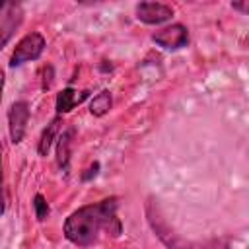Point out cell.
<instances>
[{"label": "cell", "instance_id": "obj_1", "mask_svg": "<svg viewBox=\"0 0 249 249\" xmlns=\"http://www.w3.org/2000/svg\"><path fill=\"white\" fill-rule=\"evenodd\" d=\"M117 198L111 196L74 210L64 222V237L78 247L93 245L101 230H107L113 237H119L123 224L117 218Z\"/></svg>", "mask_w": 249, "mask_h": 249}, {"label": "cell", "instance_id": "obj_2", "mask_svg": "<svg viewBox=\"0 0 249 249\" xmlns=\"http://www.w3.org/2000/svg\"><path fill=\"white\" fill-rule=\"evenodd\" d=\"M43 51H45V37L37 31H31L25 37H21L18 41V45L14 47L12 56H10V66L16 68V66H21L25 62L37 60L43 54Z\"/></svg>", "mask_w": 249, "mask_h": 249}, {"label": "cell", "instance_id": "obj_3", "mask_svg": "<svg viewBox=\"0 0 249 249\" xmlns=\"http://www.w3.org/2000/svg\"><path fill=\"white\" fill-rule=\"evenodd\" d=\"M29 103L19 99V101H14L10 105V111H8V130H10V140L12 144H19L25 136V130H27V121H29Z\"/></svg>", "mask_w": 249, "mask_h": 249}, {"label": "cell", "instance_id": "obj_4", "mask_svg": "<svg viewBox=\"0 0 249 249\" xmlns=\"http://www.w3.org/2000/svg\"><path fill=\"white\" fill-rule=\"evenodd\" d=\"M152 41L167 51H177L187 47L189 43V29L183 23H171L152 35Z\"/></svg>", "mask_w": 249, "mask_h": 249}, {"label": "cell", "instance_id": "obj_5", "mask_svg": "<svg viewBox=\"0 0 249 249\" xmlns=\"http://www.w3.org/2000/svg\"><path fill=\"white\" fill-rule=\"evenodd\" d=\"M23 23V8L21 4H8L6 12L0 18V51L10 43V39L14 37V33L19 29V25Z\"/></svg>", "mask_w": 249, "mask_h": 249}, {"label": "cell", "instance_id": "obj_6", "mask_svg": "<svg viewBox=\"0 0 249 249\" xmlns=\"http://www.w3.org/2000/svg\"><path fill=\"white\" fill-rule=\"evenodd\" d=\"M136 18L148 25H160L173 18V8L161 2H140L136 4Z\"/></svg>", "mask_w": 249, "mask_h": 249}, {"label": "cell", "instance_id": "obj_7", "mask_svg": "<svg viewBox=\"0 0 249 249\" xmlns=\"http://www.w3.org/2000/svg\"><path fill=\"white\" fill-rule=\"evenodd\" d=\"M89 95L88 89L84 91H76L74 88H64L62 91L56 93V103H54V109H56V115H64V113H70L76 105H80L86 97Z\"/></svg>", "mask_w": 249, "mask_h": 249}, {"label": "cell", "instance_id": "obj_8", "mask_svg": "<svg viewBox=\"0 0 249 249\" xmlns=\"http://www.w3.org/2000/svg\"><path fill=\"white\" fill-rule=\"evenodd\" d=\"M72 144H74V128H66V130L56 138V165H58L60 171H64V173H68V167H70Z\"/></svg>", "mask_w": 249, "mask_h": 249}, {"label": "cell", "instance_id": "obj_9", "mask_svg": "<svg viewBox=\"0 0 249 249\" xmlns=\"http://www.w3.org/2000/svg\"><path fill=\"white\" fill-rule=\"evenodd\" d=\"M62 124H64V123H62V117L56 115V117L51 119V123L43 128L41 138H39V144H37V152H39V156H47V154H49V150H51L53 142L56 140V136H58Z\"/></svg>", "mask_w": 249, "mask_h": 249}, {"label": "cell", "instance_id": "obj_10", "mask_svg": "<svg viewBox=\"0 0 249 249\" xmlns=\"http://www.w3.org/2000/svg\"><path fill=\"white\" fill-rule=\"evenodd\" d=\"M111 107H113V95H111L109 89H103V91H99V93L91 99V103H89V113H91L93 117H103V115H107V113L111 111Z\"/></svg>", "mask_w": 249, "mask_h": 249}, {"label": "cell", "instance_id": "obj_11", "mask_svg": "<svg viewBox=\"0 0 249 249\" xmlns=\"http://www.w3.org/2000/svg\"><path fill=\"white\" fill-rule=\"evenodd\" d=\"M33 208H35V218L39 222H45L47 216H49V202L45 200V196L41 193H37L33 196Z\"/></svg>", "mask_w": 249, "mask_h": 249}, {"label": "cell", "instance_id": "obj_12", "mask_svg": "<svg viewBox=\"0 0 249 249\" xmlns=\"http://www.w3.org/2000/svg\"><path fill=\"white\" fill-rule=\"evenodd\" d=\"M6 212V195H4V171H2V142H0V216Z\"/></svg>", "mask_w": 249, "mask_h": 249}, {"label": "cell", "instance_id": "obj_13", "mask_svg": "<svg viewBox=\"0 0 249 249\" xmlns=\"http://www.w3.org/2000/svg\"><path fill=\"white\" fill-rule=\"evenodd\" d=\"M53 74H54V70H53V66L51 64H47L45 68H43V84H41V88L47 91L51 86H53Z\"/></svg>", "mask_w": 249, "mask_h": 249}, {"label": "cell", "instance_id": "obj_14", "mask_svg": "<svg viewBox=\"0 0 249 249\" xmlns=\"http://www.w3.org/2000/svg\"><path fill=\"white\" fill-rule=\"evenodd\" d=\"M97 171H99V161H93V163L86 169V173H82V179H84V181H89L91 177L97 175Z\"/></svg>", "mask_w": 249, "mask_h": 249}, {"label": "cell", "instance_id": "obj_15", "mask_svg": "<svg viewBox=\"0 0 249 249\" xmlns=\"http://www.w3.org/2000/svg\"><path fill=\"white\" fill-rule=\"evenodd\" d=\"M231 8L233 10H239V12H247L249 10V4L247 2H231Z\"/></svg>", "mask_w": 249, "mask_h": 249}, {"label": "cell", "instance_id": "obj_16", "mask_svg": "<svg viewBox=\"0 0 249 249\" xmlns=\"http://www.w3.org/2000/svg\"><path fill=\"white\" fill-rule=\"evenodd\" d=\"M113 68V64H107V60H103V64H99V70L101 72H109Z\"/></svg>", "mask_w": 249, "mask_h": 249}, {"label": "cell", "instance_id": "obj_17", "mask_svg": "<svg viewBox=\"0 0 249 249\" xmlns=\"http://www.w3.org/2000/svg\"><path fill=\"white\" fill-rule=\"evenodd\" d=\"M2 93H4V72L0 70V101H2Z\"/></svg>", "mask_w": 249, "mask_h": 249}, {"label": "cell", "instance_id": "obj_18", "mask_svg": "<svg viewBox=\"0 0 249 249\" xmlns=\"http://www.w3.org/2000/svg\"><path fill=\"white\" fill-rule=\"evenodd\" d=\"M4 8H8V2H2L0 0V10H4Z\"/></svg>", "mask_w": 249, "mask_h": 249}]
</instances>
